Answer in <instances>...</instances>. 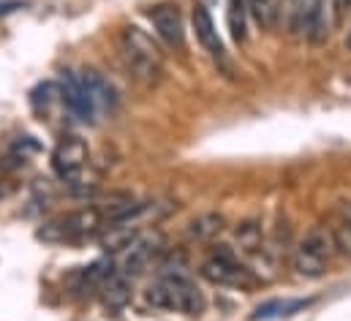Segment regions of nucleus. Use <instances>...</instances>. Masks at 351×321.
<instances>
[{
  "label": "nucleus",
  "instance_id": "f257e3e1",
  "mask_svg": "<svg viewBox=\"0 0 351 321\" xmlns=\"http://www.w3.org/2000/svg\"><path fill=\"white\" fill-rule=\"evenodd\" d=\"M120 58H123V66L128 69V74L134 80L145 82V84H156L164 74V52H161V47L153 41L150 33H145L136 25L123 27Z\"/></svg>",
  "mask_w": 351,
  "mask_h": 321
},
{
  "label": "nucleus",
  "instance_id": "f03ea898",
  "mask_svg": "<svg viewBox=\"0 0 351 321\" xmlns=\"http://www.w3.org/2000/svg\"><path fill=\"white\" fill-rule=\"evenodd\" d=\"M145 302L153 311H177V313H188V316H199L204 311V305H207L204 294L199 292V286L185 272L161 275L145 292Z\"/></svg>",
  "mask_w": 351,
  "mask_h": 321
},
{
  "label": "nucleus",
  "instance_id": "7ed1b4c3",
  "mask_svg": "<svg viewBox=\"0 0 351 321\" xmlns=\"http://www.w3.org/2000/svg\"><path fill=\"white\" fill-rule=\"evenodd\" d=\"M335 253H338V248H335V240H332V229L319 224L297 242V248L291 253V267H294V272L300 278L316 281V278L327 275Z\"/></svg>",
  "mask_w": 351,
  "mask_h": 321
},
{
  "label": "nucleus",
  "instance_id": "20e7f679",
  "mask_svg": "<svg viewBox=\"0 0 351 321\" xmlns=\"http://www.w3.org/2000/svg\"><path fill=\"white\" fill-rule=\"evenodd\" d=\"M104 229V213L98 207H82L77 213H69V215H60V218H52L47 221L41 229H38V240L44 242H77L93 237Z\"/></svg>",
  "mask_w": 351,
  "mask_h": 321
},
{
  "label": "nucleus",
  "instance_id": "39448f33",
  "mask_svg": "<svg viewBox=\"0 0 351 321\" xmlns=\"http://www.w3.org/2000/svg\"><path fill=\"white\" fill-rule=\"evenodd\" d=\"M199 272L204 281H210L213 286H223V289H251L256 283L254 272L245 264H240V259H234V253H229V250L213 253L202 264Z\"/></svg>",
  "mask_w": 351,
  "mask_h": 321
},
{
  "label": "nucleus",
  "instance_id": "423d86ee",
  "mask_svg": "<svg viewBox=\"0 0 351 321\" xmlns=\"http://www.w3.org/2000/svg\"><path fill=\"white\" fill-rule=\"evenodd\" d=\"M161 245H164V240L158 235H139L136 240L125 248V259H123L117 272L125 275L128 281L145 275L150 270V264L156 261V256L161 253Z\"/></svg>",
  "mask_w": 351,
  "mask_h": 321
},
{
  "label": "nucleus",
  "instance_id": "0eeeda50",
  "mask_svg": "<svg viewBox=\"0 0 351 321\" xmlns=\"http://www.w3.org/2000/svg\"><path fill=\"white\" fill-rule=\"evenodd\" d=\"M341 22V0H313L305 19V38L311 44H324Z\"/></svg>",
  "mask_w": 351,
  "mask_h": 321
},
{
  "label": "nucleus",
  "instance_id": "6e6552de",
  "mask_svg": "<svg viewBox=\"0 0 351 321\" xmlns=\"http://www.w3.org/2000/svg\"><path fill=\"white\" fill-rule=\"evenodd\" d=\"M88 158H90L88 145H85L80 136H66V139L55 147V153H52V169H55V174H58L63 182H69V180H74L77 174L85 171Z\"/></svg>",
  "mask_w": 351,
  "mask_h": 321
},
{
  "label": "nucleus",
  "instance_id": "1a4fd4ad",
  "mask_svg": "<svg viewBox=\"0 0 351 321\" xmlns=\"http://www.w3.org/2000/svg\"><path fill=\"white\" fill-rule=\"evenodd\" d=\"M147 16H150V22H153V27H156V33L164 44L177 47V49L185 44V25H182V14H180L175 3L153 5L147 11Z\"/></svg>",
  "mask_w": 351,
  "mask_h": 321
},
{
  "label": "nucleus",
  "instance_id": "9d476101",
  "mask_svg": "<svg viewBox=\"0 0 351 321\" xmlns=\"http://www.w3.org/2000/svg\"><path fill=\"white\" fill-rule=\"evenodd\" d=\"M77 82L82 84V90L88 93V98L93 101L95 112H104V109H112L117 104V93L112 87V82L104 80L98 71H82L77 74Z\"/></svg>",
  "mask_w": 351,
  "mask_h": 321
},
{
  "label": "nucleus",
  "instance_id": "9b49d317",
  "mask_svg": "<svg viewBox=\"0 0 351 321\" xmlns=\"http://www.w3.org/2000/svg\"><path fill=\"white\" fill-rule=\"evenodd\" d=\"M60 101L66 104V109L74 115V117H80V120H95V106H93V101L88 98V93L82 90V84L77 82V74L74 77H69V80L60 84Z\"/></svg>",
  "mask_w": 351,
  "mask_h": 321
},
{
  "label": "nucleus",
  "instance_id": "f8f14e48",
  "mask_svg": "<svg viewBox=\"0 0 351 321\" xmlns=\"http://www.w3.org/2000/svg\"><path fill=\"white\" fill-rule=\"evenodd\" d=\"M191 19H193V30H196L199 44H202L215 60H223V44H221V38H218V30H215V25H213L210 11L199 3V5H193Z\"/></svg>",
  "mask_w": 351,
  "mask_h": 321
},
{
  "label": "nucleus",
  "instance_id": "ddd939ff",
  "mask_svg": "<svg viewBox=\"0 0 351 321\" xmlns=\"http://www.w3.org/2000/svg\"><path fill=\"white\" fill-rule=\"evenodd\" d=\"M136 237H139V226H134V224H104V229L98 232L101 248L109 253L125 250Z\"/></svg>",
  "mask_w": 351,
  "mask_h": 321
},
{
  "label": "nucleus",
  "instance_id": "4468645a",
  "mask_svg": "<svg viewBox=\"0 0 351 321\" xmlns=\"http://www.w3.org/2000/svg\"><path fill=\"white\" fill-rule=\"evenodd\" d=\"M226 226V218L221 213H202L188 224V237L196 242H210L215 240Z\"/></svg>",
  "mask_w": 351,
  "mask_h": 321
},
{
  "label": "nucleus",
  "instance_id": "2eb2a0df",
  "mask_svg": "<svg viewBox=\"0 0 351 321\" xmlns=\"http://www.w3.org/2000/svg\"><path fill=\"white\" fill-rule=\"evenodd\" d=\"M101 297H104L106 308H114V311L123 308V305H128V300H131V281L125 275L114 272L112 278H106L101 283Z\"/></svg>",
  "mask_w": 351,
  "mask_h": 321
},
{
  "label": "nucleus",
  "instance_id": "dca6fc26",
  "mask_svg": "<svg viewBox=\"0 0 351 321\" xmlns=\"http://www.w3.org/2000/svg\"><path fill=\"white\" fill-rule=\"evenodd\" d=\"M313 300H272V302H264L254 311L251 321H267V319H280V316H291L302 308H308Z\"/></svg>",
  "mask_w": 351,
  "mask_h": 321
},
{
  "label": "nucleus",
  "instance_id": "f3484780",
  "mask_svg": "<svg viewBox=\"0 0 351 321\" xmlns=\"http://www.w3.org/2000/svg\"><path fill=\"white\" fill-rule=\"evenodd\" d=\"M248 0H229V30L237 44L248 38Z\"/></svg>",
  "mask_w": 351,
  "mask_h": 321
},
{
  "label": "nucleus",
  "instance_id": "a211bd4d",
  "mask_svg": "<svg viewBox=\"0 0 351 321\" xmlns=\"http://www.w3.org/2000/svg\"><path fill=\"white\" fill-rule=\"evenodd\" d=\"M248 16L262 30L275 27L278 25V0H248Z\"/></svg>",
  "mask_w": 351,
  "mask_h": 321
},
{
  "label": "nucleus",
  "instance_id": "6ab92c4d",
  "mask_svg": "<svg viewBox=\"0 0 351 321\" xmlns=\"http://www.w3.org/2000/svg\"><path fill=\"white\" fill-rule=\"evenodd\" d=\"M234 240L243 248V253H256L262 248V226H259V221L240 224V229L234 232Z\"/></svg>",
  "mask_w": 351,
  "mask_h": 321
},
{
  "label": "nucleus",
  "instance_id": "aec40b11",
  "mask_svg": "<svg viewBox=\"0 0 351 321\" xmlns=\"http://www.w3.org/2000/svg\"><path fill=\"white\" fill-rule=\"evenodd\" d=\"M332 240H335L338 253H343L346 259H351V218H341L332 226Z\"/></svg>",
  "mask_w": 351,
  "mask_h": 321
},
{
  "label": "nucleus",
  "instance_id": "412c9836",
  "mask_svg": "<svg viewBox=\"0 0 351 321\" xmlns=\"http://www.w3.org/2000/svg\"><path fill=\"white\" fill-rule=\"evenodd\" d=\"M346 47L351 49V30H349V36H346Z\"/></svg>",
  "mask_w": 351,
  "mask_h": 321
}]
</instances>
